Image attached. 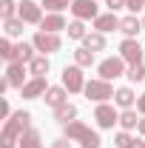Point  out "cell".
Instances as JSON below:
<instances>
[{
  "mask_svg": "<svg viewBox=\"0 0 145 148\" xmlns=\"http://www.w3.org/2000/svg\"><path fill=\"white\" fill-rule=\"evenodd\" d=\"M31 128V114L29 111H17L6 120L3 125V134H0V148H14L20 145V137Z\"/></svg>",
  "mask_w": 145,
  "mask_h": 148,
  "instance_id": "1",
  "label": "cell"
},
{
  "mask_svg": "<svg viewBox=\"0 0 145 148\" xmlns=\"http://www.w3.org/2000/svg\"><path fill=\"white\" fill-rule=\"evenodd\" d=\"M66 137H68V140H77L83 148H100V145H103L100 134H97V131H91L88 125H85V123H80V120L66 123Z\"/></svg>",
  "mask_w": 145,
  "mask_h": 148,
  "instance_id": "2",
  "label": "cell"
},
{
  "mask_svg": "<svg viewBox=\"0 0 145 148\" xmlns=\"http://www.w3.org/2000/svg\"><path fill=\"white\" fill-rule=\"evenodd\" d=\"M114 86H111L108 80H91V83H85V97L88 100H94V103H105V100H111L114 97Z\"/></svg>",
  "mask_w": 145,
  "mask_h": 148,
  "instance_id": "3",
  "label": "cell"
},
{
  "mask_svg": "<svg viewBox=\"0 0 145 148\" xmlns=\"http://www.w3.org/2000/svg\"><path fill=\"white\" fill-rule=\"evenodd\" d=\"M31 46H34L37 51H43V54H54V51H60L63 40H60V34H51V32H37L34 40H31Z\"/></svg>",
  "mask_w": 145,
  "mask_h": 148,
  "instance_id": "4",
  "label": "cell"
},
{
  "mask_svg": "<svg viewBox=\"0 0 145 148\" xmlns=\"http://www.w3.org/2000/svg\"><path fill=\"white\" fill-rule=\"evenodd\" d=\"M63 86H66L71 94L85 91V77H83V69H80V66H66V69H63Z\"/></svg>",
  "mask_w": 145,
  "mask_h": 148,
  "instance_id": "5",
  "label": "cell"
},
{
  "mask_svg": "<svg viewBox=\"0 0 145 148\" xmlns=\"http://www.w3.org/2000/svg\"><path fill=\"white\" fill-rule=\"evenodd\" d=\"M142 46L134 40V37H125L122 43H120V57L125 60L128 66H137V63H142Z\"/></svg>",
  "mask_w": 145,
  "mask_h": 148,
  "instance_id": "6",
  "label": "cell"
},
{
  "mask_svg": "<svg viewBox=\"0 0 145 148\" xmlns=\"http://www.w3.org/2000/svg\"><path fill=\"white\" fill-rule=\"evenodd\" d=\"M125 74V60L122 57H105L103 63H100V77L103 80H117V77H122Z\"/></svg>",
  "mask_w": 145,
  "mask_h": 148,
  "instance_id": "7",
  "label": "cell"
},
{
  "mask_svg": "<svg viewBox=\"0 0 145 148\" xmlns=\"http://www.w3.org/2000/svg\"><path fill=\"white\" fill-rule=\"evenodd\" d=\"M94 120H97L100 128H114V123H120V114H117L114 106H108V103H97V108H94Z\"/></svg>",
  "mask_w": 145,
  "mask_h": 148,
  "instance_id": "8",
  "label": "cell"
},
{
  "mask_svg": "<svg viewBox=\"0 0 145 148\" xmlns=\"http://www.w3.org/2000/svg\"><path fill=\"white\" fill-rule=\"evenodd\" d=\"M17 17L23 20V23H43V9L37 6L34 0H23L20 3V9H17Z\"/></svg>",
  "mask_w": 145,
  "mask_h": 148,
  "instance_id": "9",
  "label": "cell"
},
{
  "mask_svg": "<svg viewBox=\"0 0 145 148\" xmlns=\"http://www.w3.org/2000/svg\"><path fill=\"white\" fill-rule=\"evenodd\" d=\"M71 12L77 20H97V3L94 0H74L71 3Z\"/></svg>",
  "mask_w": 145,
  "mask_h": 148,
  "instance_id": "10",
  "label": "cell"
},
{
  "mask_svg": "<svg viewBox=\"0 0 145 148\" xmlns=\"http://www.w3.org/2000/svg\"><path fill=\"white\" fill-rule=\"evenodd\" d=\"M49 91V83H46V77H31L23 88H20V94L26 97V100H37L40 94H46Z\"/></svg>",
  "mask_w": 145,
  "mask_h": 148,
  "instance_id": "11",
  "label": "cell"
},
{
  "mask_svg": "<svg viewBox=\"0 0 145 148\" xmlns=\"http://www.w3.org/2000/svg\"><path fill=\"white\" fill-rule=\"evenodd\" d=\"M6 80H9L12 88H23V86H26V69H23V63H9Z\"/></svg>",
  "mask_w": 145,
  "mask_h": 148,
  "instance_id": "12",
  "label": "cell"
},
{
  "mask_svg": "<svg viewBox=\"0 0 145 148\" xmlns=\"http://www.w3.org/2000/svg\"><path fill=\"white\" fill-rule=\"evenodd\" d=\"M68 88L66 86H51L49 91H46V106H51V108H60V106H66L68 103Z\"/></svg>",
  "mask_w": 145,
  "mask_h": 148,
  "instance_id": "13",
  "label": "cell"
},
{
  "mask_svg": "<svg viewBox=\"0 0 145 148\" xmlns=\"http://www.w3.org/2000/svg\"><path fill=\"white\" fill-rule=\"evenodd\" d=\"M120 23H122V20L117 17L114 12H108V14H100V17L94 20V29H97L100 34H105V32H114V29H120Z\"/></svg>",
  "mask_w": 145,
  "mask_h": 148,
  "instance_id": "14",
  "label": "cell"
},
{
  "mask_svg": "<svg viewBox=\"0 0 145 148\" xmlns=\"http://www.w3.org/2000/svg\"><path fill=\"white\" fill-rule=\"evenodd\" d=\"M40 29H43V32L57 34V32L68 29V23H66V17H63V14H46V17H43V23H40Z\"/></svg>",
  "mask_w": 145,
  "mask_h": 148,
  "instance_id": "15",
  "label": "cell"
},
{
  "mask_svg": "<svg viewBox=\"0 0 145 148\" xmlns=\"http://www.w3.org/2000/svg\"><path fill=\"white\" fill-rule=\"evenodd\" d=\"M120 32L125 37H134V40H137V34L142 32V20H137V14H128V17H122V23H120Z\"/></svg>",
  "mask_w": 145,
  "mask_h": 148,
  "instance_id": "16",
  "label": "cell"
},
{
  "mask_svg": "<svg viewBox=\"0 0 145 148\" xmlns=\"http://www.w3.org/2000/svg\"><path fill=\"white\" fill-rule=\"evenodd\" d=\"M114 103L125 111V108H131V106L137 103V97H134V91H131L128 86H122V88H117V94H114Z\"/></svg>",
  "mask_w": 145,
  "mask_h": 148,
  "instance_id": "17",
  "label": "cell"
},
{
  "mask_svg": "<svg viewBox=\"0 0 145 148\" xmlns=\"http://www.w3.org/2000/svg\"><path fill=\"white\" fill-rule=\"evenodd\" d=\"M49 66H51V63H49V57L40 54V57H34V60L29 63V71L34 74V77H46V74H49Z\"/></svg>",
  "mask_w": 145,
  "mask_h": 148,
  "instance_id": "18",
  "label": "cell"
},
{
  "mask_svg": "<svg viewBox=\"0 0 145 148\" xmlns=\"http://www.w3.org/2000/svg\"><path fill=\"white\" fill-rule=\"evenodd\" d=\"M74 117H77V106H71V103H66V106H60V108H54V120L57 123H71Z\"/></svg>",
  "mask_w": 145,
  "mask_h": 148,
  "instance_id": "19",
  "label": "cell"
},
{
  "mask_svg": "<svg viewBox=\"0 0 145 148\" xmlns=\"http://www.w3.org/2000/svg\"><path fill=\"white\" fill-rule=\"evenodd\" d=\"M20 148H43V140H40V131L29 128L23 137H20Z\"/></svg>",
  "mask_w": 145,
  "mask_h": 148,
  "instance_id": "20",
  "label": "cell"
},
{
  "mask_svg": "<svg viewBox=\"0 0 145 148\" xmlns=\"http://www.w3.org/2000/svg\"><path fill=\"white\" fill-rule=\"evenodd\" d=\"M137 114H140V111H134V108H125L122 114H120V125H122V131H131V128H137V125H140Z\"/></svg>",
  "mask_w": 145,
  "mask_h": 148,
  "instance_id": "21",
  "label": "cell"
},
{
  "mask_svg": "<svg viewBox=\"0 0 145 148\" xmlns=\"http://www.w3.org/2000/svg\"><path fill=\"white\" fill-rule=\"evenodd\" d=\"M3 32H6V37H20V34H23V20H20V17L3 20Z\"/></svg>",
  "mask_w": 145,
  "mask_h": 148,
  "instance_id": "22",
  "label": "cell"
},
{
  "mask_svg": "<svg viewBox=\"0 0 145 148\" xmlns=\"http://www.w3.org/2000/svg\"><path fill=\"white\" fill-rule=\"evenodd\" d=\"M83 46H85L88 51H103V49H105V37L100 34V32H94V34H88L83 40Z\"/></svg>",
  "mask_w": 145,
  "mask_h": 148,
  "instance_id": "23",
  "label": "cell"
},
{
  "mask_svg": "<svg viewBox=\"0 0 145 148\" xmlns=\"http://www.w3.org/2000/svg\"><path fill=\"white\" fill-rule=\"evenodd\" d=\"M91 63H94V51H88L85 46L74 51V66H80V69H88Z\"/></svg>",
  "mask_w": 145,
  "mask_h": 148,
  "instance_id": "24",
  "label": "cell"
},
{
  "mask_svg": "<svg viewBox=\"0 0 145 148\" xmlns=\"http://www.w3.org/2000/svg\"><path fill=\"white\" fill-rule=\"evenodd\" d=\"M14 51H17V60L14 63H31L34 60V46H29V43H17Z\"/></svg>",
  "mask_w": 145,
  "mask_h": 148,
  "instance_id": "25",
  "label": "cell"
},
{
  "mask_svg": "<svg viewBox=\"0 0 145 148\" xmlns=\"http://www.w3.org/2000/svg\"><path fill=\"white\" fill-rule=\"evenodd\" d=\"M66 32H68V37H71V40H85V37H88L85 26H83V20H74V23H68V29H66Z\"/></svg>",
  "mask_w": 145,
  "mask_h": 148,
  "instance_id": "26",
  "label": "cell"
},
{
  "mask_svg": "<svg viewBox=\"0 0 145 148\" xmlns=\"http://www.w3.org/2000/svg\"><path fill=\"white\" fill-rule=\"evenodd\" d=\"M0 57H3L6 63H14V60H17V51H14V46L9 43V37L0 40Z\"/></svg>",
  "mask_w": 145,
  "mask_h": 148,
  "instance_id": "27",
  "label": "cell"
},
{
  "mask_svg": "<svg viewBox=\"0 0 145 148\" xmlns=\"http://www.w3.org/2000/svg\"><path fill=\"white\" fill-rule=\"evenodd\" d=\"M71 3L74 0H43V6H46L51 14H60L63 9H71Z\"/></svg>",
  "mask_w": 145,
  "mask_h": 148,
  "instance_id": "28",
  "label": "cell"
},
{
  "mask_svg": "<svg viewBox=\"0 0 145 148\" xmlns=\"http://www.w3.org/2000/svg\"><path fill=\"white\" fill-rule=\"evenodd\" d=\"M125 77L131 80V83H142V80H145V66H142V63H137V66H131V69L125 71Z\"/></svg>",
  "mask_w": 145,
  "mask_h": 148,
  "instance_id": "29",
  "label": "cell"
},
{
  "mask_svg": "<svg viewBox=\"0 0 145 148\" xmlns=\"http://www.w3.org/2000/svg\"><path fill=\"white\" fill-rule=\"evenodd\" d=\"M20 6L14 3V0H3L0 3V14H3V20H9V17H14V12H17Z\"/></svg>",
  "mask_w": 145,
  "mask_h": 148,
  "instance_id": "30",
  "label": "cell"
},
{
  "mask_svg": "<svg viewBox=\"0 0 145 148\" xmlns=\"http://www.w3.org/2000/svg\"><path fill=\"white\" fill-rule=\"evenodd\" d=\"M131 143H134V137H131L128 131H120V134L114 137V145L117 148H131Z\"/></svg>",
  "mask_w": 145,
  "mask_h": 148,
  "instance_id": "31",
  "label": "cell"
},
{
  "mask_svg": "<svg viewBox=\"0 0 145 148\" xmlns=\"http://www.w3.org/2000/svg\"><path fill=\"white\" fill-rule=\"evenodd\" d=\"M125 9L131 12V14H137V12L145 9V0H125Z\"/></svg>",
  "mask_w": 145,
  "mask_h": 148,
  "instance_id": "32",
  "label": "cell"
},
{
  "mask_svg": "<svg viewBox=\"0 0 145 148\" xmlns=\"http://www.w3.org/2000/svg\"><path fill=\"white\" fill-rule=\"evenodd\" d=\"M51 148H71V140H68V137H60V140L51 143Z\"/></svg>",
  "mask_w": 145,
  "mask_h": 148,
  "instance_id": "33",
  "label": "cell"
},
{
  "mask_svg": "<svg viewBox=\"0 0 145 148\" xmlns=\"http://www.w3.org/2000/svg\"><path fill=\"white\" fill-rule=\"evenodd\" d=\"M0 114H3V120H9V117H12V106H9V100H3V103H0Z\"/></svg>",
  "mask_w": 145,
  "mask_h": 148,
  "instance_id": "34",
  "label": "cell"
},
{
  "mask_svg": "<svg viewBox=\"0 0 145 148\" xmlns=\"http://www.w3.org/2000/svg\"><path fill=\"white\" fill-rule=\"evenodd\" d=\"M105 3H108L111 12H117V9H122V6H125V0H105Z\"/></svg>",
  "mask_w": 145,
  "mask_h": 148,
  "instance_id": "35",
  "label": "cell"
},
{
  "mask_svg": "<svg viewBox=\"0 0 145 148\" xmlns=\"http://www.w3.org/2000/svg\"><path fill=\"white\" fill-rule=\"evenodd\" d=\"M137 111L145 117V94H140V97H137Z\"/></svg>",
  "mask_w": 145,
  "mask_h": 148,
  "instance_id": "36",
  "label": "cell"
},
{
  "mask_svg": "<svg viewBox=\"0 0 145 148\" xmlns=\"http://www.w3.org/2000/svg\"><path fill=\"white\" fill-rule=\"evenodd\" d=\"M131 148H145V140H140V137H134V143H131Z\"/></svg>",
  "mask_w": 145,
  "mask_h": 148,
  "instance_id": "37",
  "label": "cell"
},
{
  "mask_svg": "<svg viewBox=\"0 0 145 148\" xmlns=\"http://www.w3.org/2000/svg\"><path fill=\"white\" fill-rule=\"evenodd\" d=\"M137 131H140V134H145V117L140 120V125H137Z\"/></svg>",
  "mask_w": 145,
  "mask_h": 148,
  "instance_id": "38",
  "label": "cell"
},
{
  "mask_svg": "<svg viewBox=\"0 0 145 148\" xmlns=\"http://www.w3.org/2000/svg\"><path fill=\"white\" fill-rule=\"evenodd\" d=\"M142 32H145V20H142Z\"/></svg>",
  "mask_w": 145,
  "mask_h": 148,
  "instance_id": "39",
  "label": "cell"
}]
</instances>
